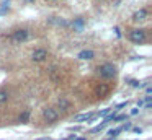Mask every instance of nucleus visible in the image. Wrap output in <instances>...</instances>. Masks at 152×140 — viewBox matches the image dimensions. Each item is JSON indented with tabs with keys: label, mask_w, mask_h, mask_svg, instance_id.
Returning a JSON list of instances; mask_svg holds the SVG:
<instances>
[{
	"label": "nucleus",
	"mask_w": 152,
	"mask_h": 140,
	"mask_svg": "<svg viewBox=\"0 0 152 140\" xmlns=\"http://www.w3.org/2000/svg\"><path fill=\"white\" fill-rule=\"evenodd\" d=\"M53 2H56V0H53Z\"/></svg>",
	"instance_id": "a878e982"
},
{
	"label": "nucleus",
	"mask_w": 152,
	"mask_h": 140,
	"mask_svg": "<svg viewBox=\"0 0 152 140\" xmlns=\"http://www.w3.org/2000/svg\"><path fill=\"white\" fill-rule=\"evenodd\" d=\"M48 55H49V54H48L46 49H41V47H39V49H34V51L31 52V60L39 64V62H44V60H46Z\"/></svg>",
	"instance_id": "39448f33"
},
{
	"label": "nucleus",
	"mask_w": 152,
	"mask_h": 140,
	"mask_svg": "<svg viewBox=\"0 0 152 140\" xmlns=\"http://www.w3.org/2000/svg\"><path fill=\"white\" fill-rule=\"evenodd\" d=\"M106 125H108V124H106V122H102V124H100V125L93 127V129H92V132H100V130H102V129H105Z\"/></svg>",
	"instance_id": "dca6fc26"
},
{
	"label": "nucleus",
	"mask_w": 152,
	"mask_h": 140,
	"mask_svg": "<svg viewBox=\"0 0 152 140\" xmlns=\"http://www.w3.org/2000/svg\"><path fill=\"white\" fill-rule=\"evenodd\" d=\"M92 119H95V114L93 112H87V114H79V116L74 117V122H90Z\"/></svg>",
	"instance_id": "6e6552de"
},
{
	"label": "nucleus",
	"mask_w": 152,
	"mask_h": 140,
	"mask_svg": "<svg viewBox=\"0 0 152 140\" xmlns=\"http://www.w3.org/2000/svg\"><path fill=\"white\" fill-rule=\"evenodd\" d=\"M96 72H98V75L102 78H106V80H110V78H115L116 73H118V70H116V65L111 64V62H105V64H102L98 68H96Z\"/></svg>",
	"instance_id": "f257e3e1"
},
{
	"label": "nucleus",
	"mask_w": 152,
	"mask_h": 140,
	"mask_svg": "<svg viewBox=\"0 0 152 140\" xmlns=\"http://www.w3.org/2000/svg\"><path fill=\"white\" fill-rule=\"evenodd\" d=\"M129 39H131L134 44H142V42H145V39H147V33L142 28L131 29V31H129Z\"/></svg>",
	"instance_id": "7ed1b4c3"
},
{
	"label": "nucleus",
	"mask_w": 152,
	"mask_h": 140,
	"mask_svg": "<svg viewBox=\"0 0 152 140\" xmlns=\"http://www.w3.org/2000/svg\"><path fill=\"white\" fill-rule=\"evenodd\" d=\"M137 106H139V107L144 106V99H139V101H137Z\"/></svg>",
	"instance_id": "4be33fe9"
},
{
	"label": "nucleus",
	"mask_w": 152,
	"mask_h": 140,
	"mask_svg": "<svg viewBox=\"0 0 152 140\" xmlns=\"http://www.w3.org/2000/svg\"><path fill=\"white\" fill-rule=\"evenodd\" d=\"M8 91L7 90H0V104H4V103H7L8 101Z\"/></svg>",
	"instance_id": "4468645a"
},
{
	"label": "nucleus",
	"mask_w": 152,
	"mask_h": 140,
	"mask_svg": "<svg viewBox=\"0 0 152 140\" xmlns=\"http://www.w3.org/2000/svg\"><path fill=\"white\" fill-rule=\"evenodd\" d=\"M8 10H10V0H2V3H0V15H5Z\"/></svg>",
	"instance_id": "f8f14e48"
},
{
	"label": "nucleus",
	"mask_w": 152,
	"mask_h": 140,
	"mask_svg": "<svg viewBox=\"0 0 152 140\" xmlns=\"http://www.w3.org/2000/svg\"><path fill=\"white\" fill-rule=\"evenodd\" d=\"M30 39V31L26 28H18L15 29L10 34V41L15 42V44H21V42H26Z\"/></svg>",
	"instance_id": "f03ea898"
},
{
	"label": "nucleus",
	"mask_w": 152,
	"mask_h": 140,
	"mask_svg": "<svg viewBox=\"0 0 152 140\" xmlns=\"http://www.w3.org/2000/svg\"><path fill=\"white\" fill-rule=\"evenodd\" d=\"M95 57V52L90 51V49H85V51H80L79 52V59H82V60H90V59Z\"/></svg>",
	"instance_id": "9d476101"
},
{
	"label": "nucleus",
	"mask_w": 152,
	"mask_h": 140,
	"mask_svg": "<svg viewBox=\"0 0 152 140\" xmlns=\"http://www.w3.org/2000/svg\"><path fill=\"white\" fill-rule=\"evenodd\" d=\"M49 23H53V25H56V26H69V21L67 20H64V18H57V16H53V18H49Z\"/></svg>",
	"instance_id": "9b49d317"
},
{
	"label": "nucleus",
	"mask_w": 152,
	"mask_h": 140,
	"mask_svg": "<svg viewBox=\"0 0 152 140\" xmlns=\"http://www.w3.org/2000/svg\"><path fill=\"white\" fill-rule=\"evenodd\" d=\"M57 107H59L61 111H69L70 107H72V103H70L66 96H61L59 99H57Z\"/></svg>",
	"instance_id": "423d86ee"
},
{
	"label": "nucleus",
	"mask_w": 152,
	"mask_h": 140,
	"mask_svg": "<svg viewBox=\"0 0 152 140\" xmlns=\"http://www.w3.org/2000/svg\"><path fill=\"white\" fill-rule=\"evenodd\" d=\"M126 114H119V116H115L113 117V122H119V120H126Z\"/></svg>",
	"instance_id": "f3484780"
},
{
	"label": "nucleus",
	"mask_w": 152,
	"mask_h": 140,
	"mask_svg": "<svg viewBox=\"0 0 152 140\" xmlns=\"http://www.w3.org/2000/svg\"><path fill=\"white\" fill-rule=\"evenodd\" d=\"M147 16H149V12L145 8H139L137 12L132 15V20L134 21H144V20H147Z\"/></svg>",
	"instance_id": "0eeeda50"
},
{
	"label": "nucleus",
	"mask_w": 152,
	"mask_h": 140,
	"mask_svg": "<svg viewBox=\"0 0 152 140\" xmlns=\"http://www.w3.org/2000/svg\"><path fill=\"white\" fill-rule=\"evenodd\" d=\"M25 2H28V3H30V2H34V0H25Z\"/></svg>",
	"instance_id": "b1692460"
},
{
	"label": "nucleus",
	"mask_w": 152,
	"mask_h": 140,
	"mask_svg": "<svg viewBox=\"0 0 152 140\" xmlns=\"http://www.w3.org/2000/svg\"><path fill=\"white\" fill-rule=\"evenodd\" d=\"M38 140H49V139H38Z\"/></svg>",
	"instance_id": "393cba45"
},
{
	"label": "nucleus",
	"mask_w": 152,
	"mask_h": 140,
	"mask_svg": "<svg viewBox=\"0 0 152 140\" xmlns=\"http://www.w3.org/2000/svg\"><path fill=\"white\" fill-rule=\"evenodd\" d=\"M145 93H147V96H149V94L152 93V88H151V86H147V90H145Z\"/></svg>",
	"instance_id": "5701e85b"
},
{
	"label": "nucleus",
	"mask_w": 152,
	"mask_h": 140,
	"mask_svg": "<svg viewBox=\"0 0 152 140\" xmlns=\"http://www.w3.org/2000/svg\"><path fill=\"white\" fill-rule=\"evenodd\" d=\"M121 132H123V129H121V127H116V129H111V130L108 132L110 140H113L115 137H118V133H121Z\"/></svg>",
	"instance_id": "ddd939ff"
},
{
	"label": "nucleus",
	"mask_w": 152,
	"mask_h": 140,
	"mask_svg": "<svg viewBox=\"0 0 152 140\" xmlns=\"http://www.w3.org/2000/svg\"><path fill=\"white\" fill-rule=\"evenodd\" d=\"M43 117L46 119V122L53 124V122H56V120L59 119V112H57V109H54V107H44L43 109Z\"/></svg>",
	"instance_id": "20e7f679"
},
{
	"label": "nucleus",
	"mask_w": 152,
	"mask_h": 140,
	"mask_svg": "<svg viewBox=\"0 0 152 140\" xmlns=\"http://www.w3.org/2000/svg\"><path fill=\"white\" fill-rule=\"evenodd\" d=\"M83 26H85V20H83V18H75L72 21V28L75 29L77 33L83 31Z\"/></svg>",
	"instance_id": "1a4fd4ad"
},
{
	"label": "nucleus",
	"mask_w": 152,
	"mask_h": 140,
	"mask_svg": "<svg viewBox=\"0 0 152 140\" xmlns=\"http://www.w3.org/2000/svg\"><path fill=\"white\" fill-rule=\"evenodd\" d=\"M28 117H30V112H28V111H25V112L20 116V122H26Z\"/></svg>",
	"instance_id": "a211bd4d"
},
{
	"label": "nucleus",
	"mask_w": 152,
	"mask_h": 140,
	"mask_svg": "<svg viewBox=\"0 0 152 140\" xmlns=\"http://www.w3.org/2000/svg\"><path fill=\"white\" fill-rule=\"evenodd\" d=\"M115 33H116V36H118V38H119V36H121V31H119V28H118V26H116V28H115Z\"/></svg>",
	"instance_id": "412c9836"
},
{
	"label": "nucleus",
	"mask_w": 152,
	"mask_h": 140,
	"mask_svg": "<svg viewBox=\"0 0 152 140\" xmlns=\"http://www.w3.org/2000/svg\"><path fill=\"white\" fill-rule=\"evenodd\" d=\"M111 112V109H110V107H106V109H103V111H100L98 114H96L95 117H105V116H108V114Z\"/></svg>",
	"instance_id": "2eb2a0df"
},
{
	"label": "nucleus",
	"mask_w": 152,
	"mask_h": 140,
	"mask_svg": "<svg viewBox=\"0 0 152 140\" xmlns=\"http://www.w3.org/2000/svg\"><path fill=\"white\" fill-rule=\"evenodd\" d=\"M132 130H134L136 133H141V132H142V129H141V127H134V129H132Z\"/></svg>",
	"instance_id": "aec40b11"
},
{
	"label": "nucleus",
	"mask_w": 152,
	"mask_h": 140,
	"mask_svg": "<svg viewBox=\"0 0 152 140\" xmlns=\"http://www.w3.org/2000/svg\"><path fill=\"white\" fill-rule=\"evenodd\" d=\"M129 85L134 86V88H137V86H141V81H139V80H129Z\"/></svg>",
	"instance_id": "6ab92c4d"
}]
</instances>
